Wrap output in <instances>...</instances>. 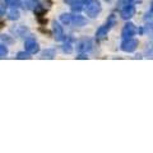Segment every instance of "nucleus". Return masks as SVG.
<instances>
[{
	"label": "nucleus",
	"instance_id": "obj_4",
	"mask_svg": "<svg viewBox=\"0 0 153 153\" xmlns=\"http://www.w3.org/2000/svg\"><path fill=\"white\" fill-rule=\"evenodd\" d=\"M137 32H138L137 27L134 26L133 23L128 22L126 25L124 26L123 31H121V37H123V40H125V38H130V37H133L134 35H137Z\"/></svg>",
	"mask_w": 153,
	"mask_h": 153
},
{
	"label": "nucleus",
	"instance_id": "obj_10",
	"mask_svg": "<svg viewBox=\"0 0 153 153\" xmlns=\"http://www.w3.org/2000/svg\"><path fill=\"white\" fill-rule=\"evenodd\" d=\"M85 18L82 16H73L71 14V21H70V26H74V27H82L85 25Z\"/></svg>",
	"mask_w": 153,
	"mask_h": 153
},
{
	"label": "nucleus",
	"instance_id": "obj_23",
	"mask_svg": "<svg viewBox=\"0 0 153 153\" xmlns=\"http://www.w3.org/2000/svg\"><path fill=\"white\" fill-rule=\"evenodd\" d=\"M105 1H107V3H110V1H112V0H105Z\"/></svg>",
	"mask_w": 153,
	"mask_h": 153
},
{
	"label": "nucleus",
	"instance_id": "obj_11",
	"mask_svg": "<svg viewBox=\"0 0 153 153\" xmlns=\"http://www.w3.org/2000/svg\"><path fill=\"white\" fill-rule=\"evenodd\" d=\"M143 19H144V23L147 25V27H148V28H151V30L153 31V14L147 13Z\"/></svg>",
	"mask_w": 153,
	"mask_h": 153
},
{
	"label": "nucleus",
	"instance_id": "obj_6",
	"mask_svg": "<svg viewBox=\"0 0 153 153\" xmlns=\"http://www.w3.org/2000/svg\"><path fill=\"white\" fill-rule=\"evenodd\" d=\"M25 47H26V51L28 52V54H37L38 51H40V45L37 44L36 40H33V38H28V40H26L25 42Z\"/></svg>",
	"mask_w": 153,
	"mask_h": 153
},
{
	"label": "nucleus",
	"instance_id": "obj_7",
	"mask_svg": "<svg viewBox=\"0 0 153 153\" xmlns=\"http://www.w3.org/2000/svg\"><path fill=\"white\" fill-rule=\"evenodd\" d=\"M88 1L89 0H65V3L69 4L73 12H80L84 8V5H87Z\"/></svg>",
	"mask_w": 153,
	"mask_h": 153
},
{
	"label": "nucleus",
	"instance_id": "obj_18",
	"mask_svg": "<svg viewBox=\"0 0 153 153\" xmlns=\"http://www.w3.org/2000/svg\"><path fill=\"white\" fill-rule=\"evenodd\" d=\"M7 55H8V47L4 45H0V59L5 57Z\"/></svg>",
	"mask_w": 153,
	"mask_h": 153
},
{
	"label": "nucleus",
	"instance_id": "obj_12",
	"mask_svg": "<svg viewBox=\"0 0 153 153\" xmlns=\"http://www.w3.org/2000/svg\"><path fill=\"white\" fill-rule=\"evenodd\" d=\"M54 56H55V50L52 49H47L41 54L42 59H54Z\"/></svg>",
	"mask_w": 153,
	"mask_h": 153
},
{
	"label": "nucleus",
	"instance_id": "obj_20",
	"mask_svg": "<svg viewBox=\"0 0 153 153\" xmlns=\"http://www.w3.org/2000/svg\"><path fill=\"white\" fill-rule=\"evenodd\" d=\"M4 13H5V7H4V5H1V4H0V16H3Z\"/></svg>",
	"mask_w": 153,
	"mask_h": 153
},
{
	"label": "nucleus",
	"instance_id": "obj_22",
	"mask_svg": "<svg viewBox=\"0 0 153 153\" xmlns=\"http://www.w3.org/2000/svg\"><path fill=\"white\" fill-rule=\"evenodd\" d=\"M151 10H152V13H153V1H152V4H151Z\"/></svg>",
	"mask_w": 153,
	"mask_h": 153
},
{
	"label": "nucleus",
	"instance_id": "obj_2",
	"mask_svg": "<svg viewBox=\"0 0 153 153\" xmlns=\"http://www.w3.org/2000/svg\"><path fill=\"white\" fill-rule=\"evenodd\" d=\"M84 10H85L87 17L96 18L100 13H101V10H102L101 3H100L98 0H89V1L87 3V5H85V8H84Z\"/></svg>",
	"mask_w": 153,
	"mask_h": 153
},
{
	"label": "nucleus",
	"instance_id": "obj_17",
	"mask_svg": "<svg viewBox=\"0 0 153 153\" xmlns=\"http://www.w3.org/2000/svg\"><path fill=\"white\" fill-rule=\"evenodd\" d=\"M9 19H12V21H17V19H19V12L16 10V9H13V10L9 13Z\"/></svg>",
	"mask_w": 153,
	"mask_h": 153
},
{
	"label": "nucleus",
	"instance_id": "obj_14",
	"mask_svg": "<svg viewBox=\"0 0 153 153\" xmlns=\"http://www.w3.org/2000/svg\"><path fill=\"white\" fill-rule=\"evenodd\" d=\"M60 21L63 22L64 25H68V26H70L71 14H69V13H64V14H61V16H60Z\"/></svg>",
	"mask_w": 153,
	"mask_h": 153
},
{
	"label": "nucleus",
	"instance_id": "obj_16",
	"mask_svg": "<svg viewBox=\"0 0 153 153\" xmlns=\"http://www.w3.org/2000/svg\"><path fill=\"white\" fill-rule=\"evenodd\" d=\"M17 59L19 60H26V59H31V54H28V52H18L17 54Z\"/></svg>",
	"mask_w": 153,
	"mask_h": 153
},
{
	"label": "nucleus",
	"instance_id": "obj_19",
	"mask_svg": "<svg viewBox=\"0 0 153 153\" xmlns=\"http://www.w3.org/2000/svg\"><path fill=\"white\" fill-rule=\"evenodd\" d=\"M137 3H140V0H123V5H128V4H137Z\"/></svg>",
	"mask_w": 153,
	"mask_h": 153
},
{
	"label": "nucleus",
	"instance_id": "obj_8",
	"mask_svg": "<svg viewBox=\"0 0 153 153\" xmlns=\"http://www.w3.org/2000/svg\"><path fill=\"white\" fill-rule=\"evenodd\" d=\"M52 32H54V37L56 41H63L65 40V35H64V30L56 21L52 22Z\"/></svg>",
	"mask_w": 153,
	"mask_h": 153
},
{
	"label": "nucleus",
	"instance_id": "obj_9",
	"mask_svg": "<svg viewBox=\"0 0 153 153\" xmlns=\"http://www.w3.org/2000/svg\"><path fill=\"white\" fill-rule=\"evenodd\" d=\"M135 14V7L133 4H128V5H124V8L121 9V18L128 21V19L133 18V16Z\"/></svg>",
	"mask_w": 153,
	"mask_h": 153
},
{
	"label": "nucleus",
	"instance_id": "obj_21",
	"mask_svg": "<svg viewBox=\"0 0 153 153\" xmlns=\"http://www.w3.org/2000/svg\"><path fill=\"white\" fill-rule=\"evenodd\" d=\"M78 59H87V56H85V55H80Z\"/></svg>",
	"mask_w": 153,
	"mask_h": 153
},
{
	"label": "nucleus",
	"instance_id": "obj_3",
	"mask_svg": "<svg viewBox=\"0 0 153 153\" xmlns=\"http://www.w3.org/2000/svg\"><path fill=\"white\" fill-rule=\"evenodd\" d=\"M138 40H135V38H125L123 42H121V50L124 52H133L135 51V49L138 47Z\"/></svg>",
	"mask_w": 153,
	"mask_h": 153
},
{
	"label": "nucleus",
	"instance_id": "obj_13",
	"mask_svg": "<svg viewBox=\"0 0 153 153\" xmlns=\"http://www.w3.org/2000/svg\"><path fill=\"white\" fill-rule=\"evenodd\" d=\"M5 4H7L8 7L13 8V9H18L19 7L22 5L21 0H5Z\"/></svg>",
	"mask_w": 153,
	"mask_h": 153
},
{
	"label": "nucleus",
	"instance_id": "obj_1",
	"mask_svg": "<svg viewBox=\"0 0 153 153\" xmlns=\"http://www.w3.org/2000/svg\"><path fill=\"white\" fill-rule=\"evenodd\" d=\"M116 25V17H115V14H111V16L108 17L107 22L105 23L103 26H101L98 28L97 31H96V40L97 41H102L103 38L107 37V33L110 32V30Z\"/></svg>",
	"mask_w": 153,
	"mask_h": 153
},
{
	"label": "nucleus",
	"instance_id": "obj_5",
	"mask_svg": "<svg viewBox=\"0 0 153 153\" xmlns=\"http://www.w3.org/2000/svg\"><path fill=\"white\" fill-rule=\"evenodd\" d=\"M92 49V41L91 38H82L80 41L76 42V51L83 54V52H87Z\"/></svg>",
	"mask_w": 153,
	"mask_h": 153
},
{
	"label": "nucleus",
	"instance_id": "obj_15",
	"mask_svg": "<svg viewBox=\"0 0 153 153\" xmlns=\"http://www.w3.org/2000/svg\"><path fill=\"white\" fill-rule=\"evenodd\" d=\"M71 50H73V47H71V42H70V40H66V42L63 45V51L66 52V54H70Z\"/></svg>",
	"mask_w": 153,
	"mask_h": 153
}]
</instances>
